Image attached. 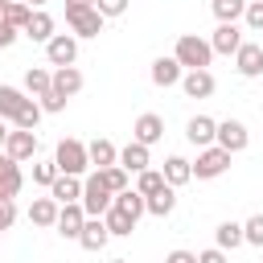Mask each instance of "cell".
Segmentation results:
<instances>
[{"instance_id": "cell-1", "label": "cell", "mask_w": 263, "mask_h": 263, "mask_svg": "<svg viewBox=\"0 0 263 263\" xmlns=\"http://www.w3.org/2000/svg\"><path fill=\"white\" fill-rule=\"evenodd\" d=\"M173 58H177L181 66H189V70H205V66L214 62V45H210L205 37H197V33H181Z\"/></svg>"}, {"instance_id": "cell-2", "label": "cell", "mask_w": 263, "mask_h": 263, "mask_svg": "<svg viewBox=\"0 0 263 263\" xmlns=\"http://www.w3.org/2000/svg\"><path fill=\"white\" fill-rule=\"evenodd\" d=\"M53 164H58L62 173H70V177H82V173L90 168V152H86L82 140H58V148H53Z\"/></svg>"}, {"instance_id": "cell-3", "label": "cell", "mask_w": 263, "mask_h": 263, "mask_svg": "<svg viewBox=\"0 0 263 263\" xmlns=\"http://www.w3.org/2000/svg\"><path fill=\"white\" fill-rule=\"evenodd\" d=\"M111 201H115V193L107 189V181H103V173L95 168L86 181H82V210L90 214V218H103L107 210H111Z\"/></svg>"}, {"instance_id": "cell-4", "label": "cell", "mask_w": 263, "mask_h": 263, "mask_svg": "<svg viewBox=\"0 0 263 263\" xmlns=\"http://www.w3.org/2000/svg\"><path fill=\"white\" fill-rule=\"evenodd\" d=\"M226 168H230V152H226V148H218V144L201 148V152H197V160H193V177H197V181H214V177H222Z\"/></svg>"}, {"instance_id": "cell-5", "label": "cell", "mask_w": 263, "mask_h": 263, "mask_svg": "<svg viewBox=\"0 0 263 263\" xmlns=\"http://www.w3.org/2000/svg\"><path fill=\"white\" fill-rule=\"evenodd\" d=\"M214 144H218V148H226V152L234 156V152H242V148L251 144V132H247V123H242V119H222V123H218V140H214Z\"/></svg>"}, {"instance_id": "cell-6", "label": "cell", "mask_w": 263, "mask_h": 263, "mask_svg": "<svg viewBox=\"0 0 263 263\" xmlns=\"http://www.w3.org/2000/svg\"><path fill=\"white\" fill-rule=\"evenodd\" d=\"M45 58H49V66H74V58H78L74 33H53L45 41Z\"/></svg>"}, {"instance_id": "cell-7", "label": "cell", "mask_w": 263, "mask_h": 263, "mask_svg": "<svg viewBox=\"0 0 263 263\" xmlns=\"http://www.w3.org/2000/svg\"><path fill=\"white\" fill-rule=\"evenodd\" d=\"M86 210H82V201H66L62 205V214H58V234L62 238H78L82 234V226H86Z\"/></svg>"}, {"instance_id": "cell-8", "label": "cell", "mask_w": 263, "mask_h": 263, "mask_svg": "<svg viewBox=\"0 0 263 263\" xmlns=\"http://www.w3.org/2000/svg\"><path fill=\"white\" fill-rule=\"evenodd\" d=\"M103 21H107V16H103L99 8H82V12H70V16H66V25L74 29V37H99V33H103Z\"/></svg>"}, {"instance_id": "cell-9", "label": "cell", "mask_w": 263, "mask_h": 263, "mask_svg": "<svg viewBox=\"0 0 263 263\" xmlns=\"http://www.w3.org/2000/svg\"><path fill=\"white\" fill-rule=\"evenodd\" d=\"M132 140H140V144H160L164 140V119L156 115V111H144L140 119H136V127H132Z\"/></svg>"}, {"instance_id": "cell-10", "label": "cell", "mask_w": 263, "mask_h": 263, "mask_svg": "<svg viewBox=\"0 0 263 263\" xmlns=\"http://www.w3.org/2000/svg\"><path fill=\"white\" fill-rule=\"evenodd\" d=\"M4 152L21 164V160H29L33 152H37V132H29V127H16V132H8V140H4Z\"/></svg>"}, {"instance_id": "cell-11", "label": "cell", "mask_w": 263, "mask_h": 263, "mask_svg": "<svg viewBox=\"0 0 263 263\" xmlns=\"http://www.w3.org/2000/svg\"><path fill=\"white\" fill-rule=\"evenodd\" d=\"M185 136H189V144L210 148V144L218 140V119H210V115H193V119L185 123Z\"/></svg>"}, {"instance_id": "cell-12", "label": "cell", "mask_w": 263, "mask_h": 263, "mask_svg": "<svg viewBox=\"0 0 263 263\" xmlns=\"http://www.w3.org/2000/svg\"><path fill=\"white\" fill-rule=\"evenodd\" d=\"M234 62H238V74H242V78H259V74H263V45L242 41L238 53H234Z\"/></svg>"}, {"instance_id": "cell-13", "label": "cell", "mask_w": 263, "mask_h": 263, "mask_svg": "<svg viewBox=\"0 0 263 263\" xmlns=\"http://www.w3.org/2000/svg\"><path fill=\"white\" fill-rule=\"evenodd\" d=\"M210 45H214V53H238V45H242V33H238V25H234V21H222V25L214 29Z\"/></svg>"}, {"instance_id": "cell-14", "label": "cell", "mask_w": 263, "mask_h": 263, "mask_svg": "<svg viewBox=\"0 0 263 263\" xmlns=\"http://www.w3.org/2000/svg\"><path fill=\"white\" fill-rule=\"evenodd\" d=\"M214 86H218V82H214V74H210V70H189V74L181 78V90H185L189 99H210V95H214Z\"/></svg>"}, {"instance_id": "cell-15", "label": "cell", "mask_w": 263, "mask_h": 263, "mask_svg": "<svg viewBox=\"0 0 263 263\" xmlns=\"http://www.w3.org/2000/svg\"><path fill=\"white\" fill-rule=\"evenodd\" d=\"M58 214H62V201L58 197H37L29 205V222L33 226H58Z\"/></svg>"}, {"instance_id": "cell-16", "label": "cell", "mask_w": 263, "mask_h": 263, "mask_svg": "<svg viewBox=\"0 0 263 263\" xmlns=\"http://www.w3.org/2000/svg\"><path fill=\"white\" fill-rule=\"evenodd\" d=\"M107 238H111L107 222H103V218H86V226H82V234H78L82 251H103V247H107Z\"/></svg>"}, {"instance_id": "cell-17", "label": "cell", "mask_w": 263, "mask_h": 263, "mask_svg": "<svg viewBox=\"0 0 263 263\" xmlns=\"http://www.w3.org/2000/svg\"><path fill=\"white\" fill-rule=\"evenodd\" d=\"M119 164H123L127 173H144V168L152 164V156H148V144H140V140H132L127 148H119Z\"/></svg>"}, {"instance_id": "cell-18", "label": "cell", "mask_w": 263, "mask_h": 263, "mask_svg": "<svg viewBox=\"0 0 263 263\" xmlns=\"http://www.w3.org/2000/svg\"><path fill=\"white\" fill-rule=\"evenodd\" d=\"M111 205H115V210H123V214H127V218H136V222L148 214V197H144L140 189H123V193H115V201H111Z\"/></svg>"}, {"instance_id": "cell-19", "label": "cell", "mask_w": 263, "mask_h": 263, "mask_svg": "<svg viewBox=\"0 0 263 263\" xmlns=\"http://www.w3.org/2000/svg\"><path fill=\"white\" fill-rule=\"evenodd\" d=\"M185 74H181V62L177 58H156L152 62V82L156 86H177Z\"/></svg>"}, {"instance_id": "cell-20", "label": "cell", "mask_w": 263, "mask_h": 263, "mask_svg": "<svg viewBox=\"0 0 263 263\" xmlns=\"http://www.w3.org/2000/svg\"><path fill=\"white\" fill-rule=\"evenodd\" d=\"M53 90L66 95V99H74V95L82 90V74H78V66H58V70H53Z\"/></svg>"}, {"instance_id": "cell-21", "label": "cell", "mask_w": 263, "mask_h": 263, "mask_svg": "<svg viewBox=\"0 0 263 263\" xmlns=\"http://www.w3.org/2000/svg\"><path fill=\"white\" fill-rule=\"evenodd\" d=\"M160 173H164V181H168L173 189H181V185H189V181H193V164H189L185 156H168Z\"/></svg>"}, {"instance_id": "cell-22", "label": "cell", "mask_w": 263, "mask_h": 263, "mask_svg": "<svg viewBox=\"0 0 263 263\" xmlns=\"http://www.w3.org/2000/svg\"><path fill=\"white\" fill-rule=\"evenodd\" d=\"M49 197H58L62 205H66V201H82V181L70 177V173H58V181L49 185Z\"/></svg>"}, {"instance_id": "cell-23", "label": "cell", "mask_w": 263, "mask_h": 263, "mask_svg": "<svg viewBox=\"0 0 263 263\" xmlns=\"http://www.w3.org/2000/svg\"><path fill=\"white\" fill-rule=\"evenodd\" d=\"M25 37H29V41H41V45H45V41L53 37V16L37 8V12L29 16V25H25Z\"/></svg>"}, {"instance_id": "cell-24", "label": "cell", "mask_w": 263, "mask_h": 263, "mask_svg": "<svg viewBox=\"0 0 263 263\" xmlns=\"http://www.w3.org/2000/svg\"><path fill=\"white\" fill-rule=\"evenodd\" d=\"M86 152H90V164H95V168L119 164V148H115L111 140H95V144H86Z\"/></svg>"}, {"instance_id": "cell-25", "label": "cell", "mask_w": 263, "mask_h": 263, "mask_svg": "<svg viewBox=\"0 0 263 263\" xmlns=\"http://www.w3.org/2000/svg\"><path fill=\"white\" fill-rule=\"evenodd\" d=\"M25 90H29V95H37V99H41V95H49V90H53V74H49V70H41V66H29V74H25Z\"/></svg>"}, {"instance_id": "cell-26", "label": "cell", "mask_w": 263, "mask_h": 263, "mask_svg": "<svg viewBox=\"0 0 263 263\" xmlns=\"http://www.w3.org/2000/svg\"><path fill=\"white\" fill-rule=\"evenodd\" d=\"M173 205H177V189H173V185H164L160 193H152V197H148V214H152V218H168V214H173Z\"/></svg>"}, {"instance_id": "cell-27", "label": "cell", "mask_w": 263, "mask_h": 263, "mask_svg": "<svg viewBox=\"0 0 263 263\" xmlns=\"http://www.w3.org/2000/svg\"><path fill=\"white\" fill-rule=\"evenodd\" d=\"M214 242H218L222 251H234V247H242V242H247V234H242V226H238V222H222V226L214 230Z\"/></svg>"}, {"instance_id": "cell-28", "label": "cell", "mask_w": 263, "mask_h": 263, "mask_svg": "<svg viewBox=\"0 0 263 263\" xmlns=\"http://www.w3.org/2000/svg\"><path fill=\"white\" fill-rule=\"evenodd\" d=\"M21 107H25V95H21L16 86H0V115H4V119H16Z\"/></svg>"}, {"instance_id": "cell-29", "label": "cell", "mask_w": 263, "mask_h": 263, "mask_svg": "<svg viewBox=\"0 0 263 263\" xmlns=\"http://www.w3.org/2000/svg\"><path fill=\"white\" fill-rule=\"evenodd\" d=\"M103 222H107V230H111V234H119V238L136 230V218H127V214H123V210H115V205L103 214Z\"/></svg>"}, {"instance_id": "cell-30", "label": "cell", "mask_w": 263, "mask_h": 263, "mask_svg": "<svg viewBox=\"0 0 263 263\" xmlns=\"http://www.w3.org/2000/svg\"><path fill=\"white\" fill-rule=\"evenodd\" d=\"M21 185H25V177H21V164L12 160V164L0 173V197H16V193H21Z\"/></svg>"}, {"instance_id": "cell-31", "label": "cell", "mask_w": 263, "mask_h": 263, "mask_svg": "<svg viewBox=\"0 0 263 263\" xmlns=\"http://www.w3.org/2000/svg\"><path fill=\"white\" fill-rule=\"evenodd\" d=\"M29 16H33V8H29L25 0H8V8H4V21H8L12 29H21V33H25V25H29Z\"/></svg>"}, {"instance_id": "cell-32", "label": "cell", "mask_w": 263, "mask_h": 263, "mask_svg": "<svg viewBox=\"0 0 263 263\" xmlns=\"http://www.w3.org/2000/svg\"><path fill=\"white\" fill-rule=\"evenodd\" d=\"M168 181H164V173H156V168H144L140 177H136V189L144 193V197H152V193H160Z\"/></svg>"}, {"instance_id": "cell-33", "label": "cell", "mask_w": 263, "mask_h": 263, "mask_svg": "<svg viewBox=\"0 0 263 263\" xmlns=\"http://www.w3.org/2000/svg\"><path fill=\"white\" fill-rule=\"evenodd\" d=\"M247 12V0H214V16H218V25L222 21H238Z\"/></svg>"}, {"instance_id": "cell-34", "label": "cell", "mask_w": 263, "mask_h": 263, "mask_svg": "<svg viewBox=\"0 0 263 263\" xmlns=\"http://www.w3.org/2000/svg\"><path fill=\"white\" fill-rule=\"evenodd\" d=\"M12 123H16V127H29V132H37V123H41V103L25 99V107H21V115H16Z\"/></svg>"}, {"instance_id": "cell-35", "label": "cell", "mask_w": 263, "mask_h": 263, "mask_svg": "<svg viewBox=\"0 0 263 263\" xmlns=\"http://www.w3.org/2000/svg\"><path fill=\"white\" fill-rule=\"evenodd\" d=\"M99 173H103V181H107L111 193H123V189H127V168H123V164H107V168H99Z\"/></svg>"}, {"instance_id": "cell-36", "label": "cell", "mask_w": 263, "mask_h": 263, "mask_svg": "<svg viewBox=\"0 0 263 263\" xmlns=\"http://www.w3.org/2000/svg\"><path fill=\"white\" fill-rule=\"evenodd\" d=\"M242 234H247L251 247H263V214H251V218L242 222Z\"/></svg>"}, {"instance_id": "cell-37", "label": "cell", "mask_w": 263, "mask_h": 263, "mask_svg": "<svg viewBox=\"0 0 263 263\" xmlns=\"http://www.w3.org/2000/svg\"><path fill=\"white\" fill-rule=\"evenodd\" d=\"M58 173H62V168H58L53 160H41V164H33V181H37V185H53V181H58Z\"/></svg>"}, {"instance_id": "cell-38", "label": "cell", "mask_w": 263, "mask_h": 263, "mask_svg": "<svg viewBox=\"0 0 263 263\" xmlns=\"http://www.w3.org/2000/svg\"><path fill=\"white\" fill-rule=\"evenodd\" d=\"M12 222H16V205H12V197H0V234L12 230Z\"/></svg>"}, {"instance_id": "cell-39", "label": "cell", "mask_w": 263, "mask_h": 263, "mask_svg": "<svg viewBox=\"0 0 263 263\" xmlns=\"http://www.w3.org/2000/svg\"><path fill=\"white\" fill-rule=\"evenodd\" d=\"M242 21H247L251 29H263V0H251L247 12H242Z\"/></svg>"}, {"instance_id": "cell-40", "label": "cell", "mask_w": 263, "mask_h": 263, "mask_svg": "<svg viewBox=\"0 0 263 263\" xmlns=\"http://www.w3.org/2000/svg\"><path fill=\"white\" fill-rule=\"evenodd\" d=\"M95 8H99L103 16H123V12H127V0H95Z\"/></svg>"}, {"instance_id": "cell-41", "label": "cell", "mask_w": 263, "mask_h": 263, "mask_svg": "<svg viewBox=\"0 0 263 263\" xmlns=\"http://www.w3.org/2000/svg\"><path fill=\"white\" fill-rule=\"evenodd\" d=\"M62 107H66V95H58V90L41 95V111H62Z\"/></svg>"}, {"instance_id": "cell-42", "label": "cell", "mask_w": 263, "mask_h": 263, "mask_svg": "<svg viewBox=\"0 0 263 263\" xmlns=\"http://www.w3.org/2000/svg\"><path fill=\"white\" fill-rule=\"evenodd\" d=\"M197 263H226V251H222V247H210V251L197 255Z\"/></svg>"}, {"instance_id": "cell-43", "label": "cell", "mask_w": 263, "mask_h": 263, "mask_svg": "<svg viewBox=\"0 0 263 263\" xmlns=\"http://www.w3.org/2000/svg\"><path fill=\"white\" fill-rule=\"evenodd\" d=\"M16 33H21V29H12L8 21H0V49H8V45L16 41Z\"/></svg>"}, {"instance_id": "cell-44", "label": "cell", "mask_w": 263, "mask_h": 263, "mask_svg": "<svg viewBox=\"0 0 263 263\" xmlns=\"http://www.w3.org/2000/svg\"><path fill=\"white\" fill-rule=\"evenodd\" d=\"M164 263H197V255H193V251H168Z\"/></svg>"}, {"instance_id": "cell-45", "label": "cell", "mask_w": 263, "mask_h": 263, "mask_svg": "<svg viewBox=\"0 0 263 263\" xmlns=\"http://www.w3.org/2000/svg\"><path fill=\"white\" fill-rule=\"evenodd\" d=\"M82 8H95V0H66V16L70 12H82Z\"/></svg>"}, {"instance_id": "cell-46", "label": "cell", "mask_w": 263, "mask_h": 263, "mask_svg": "<svg viewBox=\"0 0 263 263\" xmlns=\"http://www.w3.org/2000/svg\"><path fill=\"white\" fill-rule=\"evenodd\" d=\"M4 140H8V119L0 115V148H4Z\"/></svg>"}, {"instance_id": "cell-47", "label": "cell", "mask_w": 263, "mask_h": 263, "mask_svg": "<svg viewBox=\"0 0 263 263\" xmlns=\"http://www.w3.org/2000/svg\"><path fill=\"white\" fill-rule=\"evenodd\" d=\"M8 164H12V156H8V152H0V173H4Z\"/></svg>"}, {"instance_id": "cell-48", "label": "cell", "mask_w": 263, "mask_h": 263, "mask_svg": "<svg viewBox=\"0 0 263 263\" xmlns=\"http://www.w3.org/2000/svg\"><path fill=\"white\" fill-rule=\"evenodd\" d=\"M4 8H8V0H0V21H4Z\"/></svg>"}, {"instance_id": "cell-49", "label": "cell", "mask_w": 263, "mask_h": 263, "mask_svg": "<svg viewBox=\"0 0 263 263\" xmlns=\"http://www.w3.org/2000/svg\"><path fill=\"white\" fill-rule=\"evenodd\" d=\"M111 263H127V259H111Z\"/></svg>"}, {"instance_id": "cell-50", "label": "cell", "mask_w": 263, "mask_h": 263, "mask_svg": "<svg viewBox=\"0 0 263 263\" xmlns=\"http://www.w3.org/2000/svg\"><path fill=\"white\" fill-rule=\"evenodd\" d=\"M33 4H45V0H33Z\"/></svg>"}, {"instance_id": "cell-51", "label": "cell", "mask_w": 263, "mask_h": 263, "mask_svg": "<svg viewBox=\"0 0 263 263\" xmlns=\"http://www.w3.org/2000/svg\"><path fill=\"white\" fill-rule=\"evenodd\" d=\"M25 4H33V0H25Z\"/></svg>"}]
</instances>
